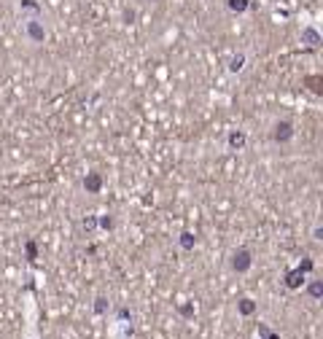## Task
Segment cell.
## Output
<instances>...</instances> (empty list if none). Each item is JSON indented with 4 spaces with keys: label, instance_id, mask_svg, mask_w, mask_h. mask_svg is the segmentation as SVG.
Instances as JSON below:
<instances>
[{
    "label": "cell",
    "instance_id": "obj_1",
    "mask_svg": "<svg viewBox=\"0 0 323 339\" xmlns=\"http://www.w3.org/2000/svg\"><path fill=\"white\" fill-rule=\"evenodd\" d=\"M251 267H253V253L248 248H237L229 253V269L234 275H248Z\"/></svg>",
    "mask_w": 323,
    "mask_h": 339
},
{
    "label": "cell",
    "instance_id": "obj_2",
    "mask_svg": "<svg viewBox=\"0 0 323 339\" xmlns=\"http://www.w3.org/2000/svg\"><path fill=\"white\" fill-rule=\"evenodd\" d=\"M294 135H296V129H294V121H291V119H277V121L272 124V129H269L272 143H277V146L291 143L294 140Z\"/></svg>",
    "mask_w": 323,
    "mask_h": 339
},
{
    "label": "cell",
    "instance_id": "obj_3",
    "mask_svg": "<svg viewBox=\"0 0 323 339\" xmlns=\"http://www.w3.org/2000/svg\"><path fill=\"white\" fill-rule=\"evenodd\" d=\"M24 35H27L30 43H43L46 41V24L40 22L38 17H30L24 22Z\"/></svg>",
    "mask_w": 323,
    "mask_h": 339
},
{
    "label": "cell",
    "instance_id": "obj_4",
    "mask_svg": "<svg viewBox=\"0 0 323 339\" xmlns=\"http://www.w3.org/2000/svg\"><path fill=\"white\" fill-rule=\"evenodd\" d=\"M226 146H229V151H242V148L248 146V132L245 129H229Z\"/></svg>",
    "mask_w": 323,
    "mask_h": 339
},
{
    "label": "cell",
    "instance_id": "obj_5",
    "mask_svg": "<svg viewBox=\"0 0 323 339\" xmlns=\"http://www.w3.org/2000/svg\"><path fill=\"white\" fill-rule=\"evenodd\" d=\"M302 288H305V293H307L310 302H321L323 299V280H318V277H307Z\"/></svg>",
    "mask_w": 323,
    "mask_h": 339
},
{
    "label": "cell",
    "instance_id": "obj_6",
    "mask_svg": "<svg viewBox=\"0 0 323 339\" xmlns=\"http://www.w3.org/2000/svg\"><path fill=\"white\" fill-rule=\"evenodd\" d=\"M305 280H307V275L305 272H299V269H288V272H286V277H283V283H286V288H288V291H299L302 286H305Z\"/></svg>",
    "mask_w": 323,
    "mask_h": 339
},
{
    "label": "cell",
    "instance_id": "obj_7",
    "mask_svg": "<svg viewBox=\"0 0 323 339\" xmlns=\"http://www.w3.org/2000/svg\"><path fill=\"white\" fill-rule=\"evenodd\" d=\"M84 188H87V194H100L103 191V175L100 172H87L84 175Z\"/></svg>",
    "mask_w": 323,
    "mask_h": 339
},
{
    "label": "cell",
    "instance_id": "obj_8",
    "mask_svg": "<svg viewBox=\"0 0 323 339\" xmlns=\"http://www.w3.org/2000/svg\"><path fill=\"white\" fill-rule=\"evenodd\" d=\"M256 310H259V304H256L251 296H242L240 302H237V315H240V318H251V315H256Z\"/></svg>",
    "mask_w": 323,
    "mask_h": 339
},
{
    "label": "cell",
    "instance_id": "obj_9",
    "mask_svg": "<svg viewBox=\"0 0 323 339\" xmlns=\"http://www.w3.org/2000/svg\"><path fill=\"white\" fill-rule=\"evenodd\" d=\"M299 41L307 43L310 49H318V46H321V33H318L315 27H305V30H302V35H299Z\"/></svg>",
    "mask_w": 323,
    "mask_h": 339
},
{
    "label": "cell",
    "instance_id": "obj_10",
    "mask_svg": "<svg viewBox=\"0 0 323 339\" xmlns=\"http://www.w3.org/2000/svg\"><path fill=\"white\" fill-rule=\"evenodd\" d=\"M92 310H94V315H97V318L108 315V312H110V299L105 296V293H97V296H94V304H92Z\"/></svg>",
    "mask_w": 323,
    "mask_h": 339
},
{
    "label": "cell",
    "instance_id": "obj_11",
    "mask_svg": "<svg viewBox=\"0 0 323 339\" xmlns=\"http://www.w3.org/2000/svg\"><path fill=\"white\" fill-rule=\"evenodd\" d=\"M178 245L183 248V251H194V248H197V234H194V232H189V229H186V232H180Z\"/></svg>",
    "mask_w": 323,
    "mask_h": 339
},
{
    "label": "cell",
    "instance_id": "obj_12",
    "mask_svg": "<svg viewBox=\"0 0 323 339\" xmlns=\"http://www.w3.org/2000/svg\"><path fill=\"white\" fill-rule=\"evenodd\" d=\"M245 62H248V59H245V54H234V57L229 59V73H242L245 70Z\"/></svg>",
    "mask_w": 323,
    "mask_h": 339
},
{
    "label": "cell",
    "instance_id": "obj_13",
    "mask_svg": "<svg viewBox=\"0 0 323 339\" xmlns=\"http://www.w3.org/2000/svg\"><path fill=\"white\" fill-rule=\"evenodd\" d=\"M226 6H229L234 14H245L251 8V0H226Z\"/></svg>",
    "mask_w": 323,
    "mask_h": 339
},
{
    "label": "cell",
    "instance_id": "obj_14",
    "mask_svg": "<svg viewBox=\"0 0 323 339\" xmlns=\"http://www.w3.org/2000/svg\"><path fill=\"white\" fill-rule=\"evenodd\" d=\"M305 84L310 86V92H312V94H323V86H321L323 78H321V76H307V78H305Z\"/></svg>",
    "mask_w": 323,
    "mask_h": 339
},
{
    "label": "cell",
    "instance_id": "obj_15",
    "mask_svg": "<svg viewBox=\"0 0 323 339\" xmlns=\"http://www.w3.org/2000/svg\"><path fill=\"white\" fill-rule=\"evenodd\" d=\"M97 226L105 229V232H110V229L116 226V218L110 216V213H103V216H97Z\"/></svg>",
    "mask_w": 323,
    "mask_h": 339
},
{
    "label": "cell",
    "instance_id": "obj_16",
    "mask_svg": "<svg viewBox=\"0 0 323 339\" xmlns=\"http://www.w3.org/2000/svg\"><path fill=\"white\" fill-rule=\"evenodd\" d=\"M178 312H180V318L191 321V318L197 315V307H194V302H186V304H180V307H178Z\"/></svg>",
    "mask_w": 323,
    "mask_h": 339
},
{
    "label": "cell",
    "instance_id": "obj_17",
    "mask_svg": "<svg viewBox=\"0 0 323 339\" xmlns=\"http://www.w3.org/2000/svg\"><path fill=\"white\" fill-rule=\"evenodd\" d=\"M24 256H27V261H35V258H38V242L35 240L24 242Z\"/></svg>",
    "mask_w": 323,
    "mask_h": 339
},
{
    "label": "cell",
    "instance_id": "obj_18",
    "mask_svg": "<svg viewBox=\"0 0 323 339\" xmlns=\"http://www.w3.org/2000/svg\"><path fill=\"white\" fill-rule=\"evenodd\" d=\"M296 269H299V272H305V275H310L312 269H315V261H312V258H302V261L296 264Z\"/></svg>",
    "mask_w": 323,
    "mask_h": 339
},
{
    "label": "cell",
    "instance_id": "obj_19",
    "mask_svg": "<svg viewBox=\"0 0 323 339\" xmlns=\"http://www.w3.org/2000/svg\"><path fill=\"white\" fill-rule=\"evenodd\" d=\"M81 226H84V232H94L97 229V216H87L81 221Z\"/></svg>",
    "mask_w": 323,
    "mask_h": 339
},
{
    "label": "cell",
    "instance_id": "obj_20",
    "mask_svg": "<svg viewBox=\"0 0 323 339\" xmlns=\"http://www.w3.org/2000/svg\"><path fill=\"white\" fill-rule=\"evenodd\" d=\"M22 8H24V11H30V14H35V17L40 14L38 3H33V0H22Z\"/></svg>",
    "mask_w": 323,
    "mask_h": 339
},
{
    "label": "cell",
    "instance_id": "obj_21",
    "mask_svg": "<svg viewBox=\"0 0 323 339\" xmlns=\"http://www.w3.org/2000/svg\"><path fill=\"white\" fill-rule=\"evenodd\" d=\"M116 321H132V312L127 307H121V310H116Z\"/></svg>",
    "mask_w": 323,
    "mask_h": 339
},
{
    "label": "cell",
    "instance_id": "obj_22",
    "mask_svg": "<svg viewBox=\"0 0 323 339\" xmlns=\"http://www.w3.org/2000/svg\"><path fill=\"white\" fill-rule=\"evenodd\" d=\"M312 240L323 242V226H321V223H315V226H312Z\"/></svg>",
    "mask_w": 323,
    "mask_h": 339
},
{
    "label": "cell",
    "instance_id": "obj_23",
    "mask_svg": "<svg viewBox=\"0 0 323 339\" xmlns=\"http://www.w3.org/2000/svg\"><path fill=\"white\" fill-rule=\"evenodd\" d=\"M145 3H159V0H145Z\"/></svg>",
    "mask_w": 323,
    "mask_h": 339
}]
</instances>
